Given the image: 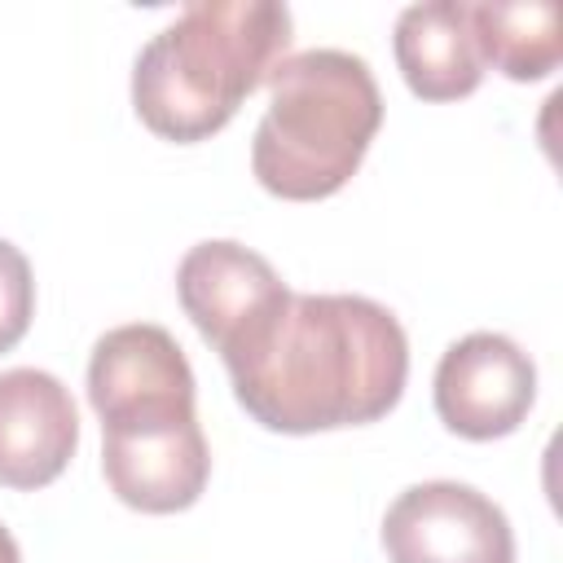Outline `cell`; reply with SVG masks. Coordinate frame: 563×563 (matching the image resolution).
<instances>
[{
    "instance_id": "6da1fadb",
    "label": "cell",
    "mask_w": 563,
    "mask_h": 563,
    "mask_svg": "<svg viewBox=\"0 0 563 563\" xmlns=\"http://www.w3.org/2000/svg\"><path fill=\"white\" fill-rule=\"evenodd\" d=\"M238 405L268 431L312 435L365 427L396 409L409 339L391 308L365 295H295L224 356Z\"/></svg>"
},
{
    "instance_id": "7a4b0ae2",
    "label": "cell",
    "mask_w": 563,
    "mask_h": 563,
    "mask_svg": "<svg viewBox=\"0 0 563 563\" xmlns=\"http://www.w3.org/2000/svg\"><path fill=\"white\" fill-rule=\"evenodd\" d=\"M290 9L277 0H198L176 13L132 66L136 119L176 145L216 136L286 62Z\"/></svg>"
},
{
    "instance_id": "3957f363",
    "label": "cell",
    "mask_w": 563,
    "mask_h": 563,
    "mask_svg": "<svg viewBox=\"0 0 563 563\" xmlns=\"http://www.w3.org/2000/svg\"><path fill=\"white\" fill-rule=\"evenodd\" d=\"M383 128V97L365 57L347 48H308L268 75V110L251 136L260 189L286 202L339 194Z\"/></svg>"
},
{
    "instance_id": "277c9868",
    "label": "cell",
    "mask_w": 563,
    "mask_h": 563,
    "mask_svg": "<svg viewBox=\"0 0 563 563\" xmlns=\"http://www.w3.org/2000/svg\"><path fill=\"white\" fill-rule=\"evenodd\" d=\"M101 475L110 493L141 515L189 510L211 475V449L198 413H154L101 427Z\"/></svg>"
},
{
    "instance_id": "5b68a950",
    "label": "cell",
    "mask_w": 563,
    "mask_h": 563,
    "mask_svg": "<svg viewBox=\"0 0 563 563\" xmlns=\"http://www.w3.org/2000/svg\"><path fill=\"white\" fill-rule=\"evenodd\" d=\"M383 550L391 563H515L506 510L471 484H409L383 515Z\"/></svg>"
},
{
    "instance_id": "8992f818",
    "label": "cell",
    "mask_w": 563,
    "mask_h": 563,
    "mask_svg": "<svg viewBox=\"0 0 563 563\" xmlns=\"http://www.w3.org/2000/svg\"><path fill=\"white\" fill-rule=\"evenodd\" d=\"M431 396L440 422L453 435L501 440L519 431L537 400V365L515 339L497 330H475L444 347Z\"/></svg>"
},
{
    "instance_id": "52a82bcc",
    "label": "cell",
    "mask_w": 563,
    "mask_h": 563,
    "mask_svg": "<svg viewBox=\"0 0 563 563\" xmlns=\"http://www.w3.org/2000/svg\"><path fill=\"white\" fill-rule=\"evenodd\" d=\"M176 295L185 317L224 361L273 321V312L290 299V286L260 251L233 238H207L176 264Z\"/></svg>"
},
{
    "instance_id": "ba28073f",
    "label": "cell",
    "mask_w": 563,
    "mask_h": 563,
    "mask_svg": "<svg viewBox=\"0 0 563 563\" xmlns=\"http://www.w3.org/2000/svg\"><path fill=\"white\" fill-rule=\"evenodd\" d=\"M194 369L180 343L150 321L114 325L92 343L88 356V400L106 422L185 413L194 409Z\"/></svg>"
},
{
    "instance_id": "9c48e42d",
    "label": "cell",
    "mask_w": 563,
    "mask_h": 563,
    "mask_svg": "<svg viewBox=\"0 0 563 563\" xmlns=\"http://www.w3.org/2000/svg\"><path fill=\"white\" fill-rule=\"evenodd\" d=\"M79 444V413L66 383L48 369L0 374V484L31 493L53 484Z\"/></svg>"
},
{
    "instance_id": "30bf717a",
    "label": "cell",
    "mask_w": 563,
    "mask_h": 563,
    "mask_svg": "<svg viewBox=\"0 0 563 563\" xmlns=\"http://www.w3.org/2000/svg\"><path fill=\"white\" fill-rule=\"evenodd\" d=\"M391 48L409 92L422 101L471 97L484 79L466 0H427V4L400 9Z\"/></svg>"
},
{
    "instance_id": "8fae6325",
    "label": "cell",
    "mask_w": 563,
    "mask_h": 563,
    "mask_svg": "<svg viewBox=\"0 0 563 563\" xmlns=\"http://www.w3.org/2000/svg\"><path fill=\"white\" fill-rule=\"evenodd\" d=\"M479 62L515 84L545 79L563 57V13L554 0H484L471 4Z\"/></svg>"
},
{
    "instance_id": "7c38bea8",
    "label": "cell",
    "mask_w": 563,
    "mask_h": 563,
    "mask_svg": "<svg viewBox=\"0 0 563 563\" xmlns=\"http://www.w3.org/2000/svg\"><path fill=\"white\" fill-rule=\"evenodd\" d=\"M35 317V277L26 255L0 238V352L18 347Z\"/></svg>"
},
{
    "instance_id": "4fadbf2b",
    "label": "cell",
    "mask_w": 563,
    "mask_h": 563,
    "mask_svg": "<svg viewBox=\"0 0 563 563\" xmlns=\"http://www.w3.org/2000/svg\"><path fill=\"white\" fill-rule=\"evenodd\" d=\"M0 563H22V550H18V541L4 523H0Z\"/></svg>"
}]
</instances>
